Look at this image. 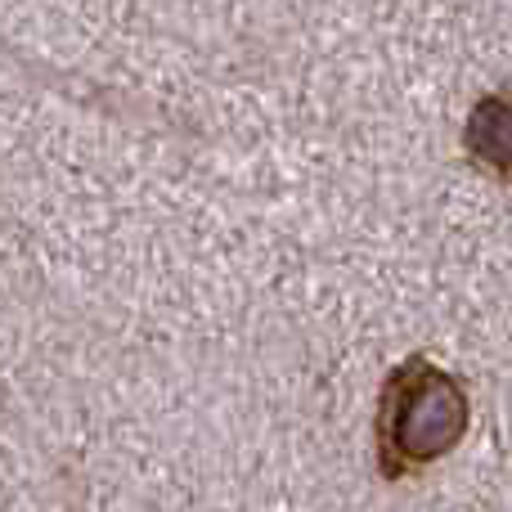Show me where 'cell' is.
I'll list each match as a JSON object with an SVG mask.
<instances>
[{
  "instance_id": "obj_1",
  "label": "cell",
  "mask_w": 512,
  "mask_h": 512,
  "mask_svg": "<svg viewBox=\"0 0 512 512\" xmlns=\"http://www.w3.org/2000/svg\"><path fill=\"white\" fill-rule=\"evenodd\" d=\"M463 432H468V396L450 373L427 360H409L387 378L378 418V450L387 477L445 459L463 441Z\"/></svg>"
},
{
  "instance_id": "obj_2",
  "label": "cell",
  "mask_w": 512,
  "mask_h": 512,
  "mask_svg": "<svg viewBox=\"0 0 512 512\" xmlns=\"http://www.w3.org/2000/svg\"><path fill=\"white\" fill-rule=\"evenodd\" d=\"M463 144H468L472 162L499 180H512V99L490 95L472 108L468 126H463Z\"/></svg>"
}]
</instances>
